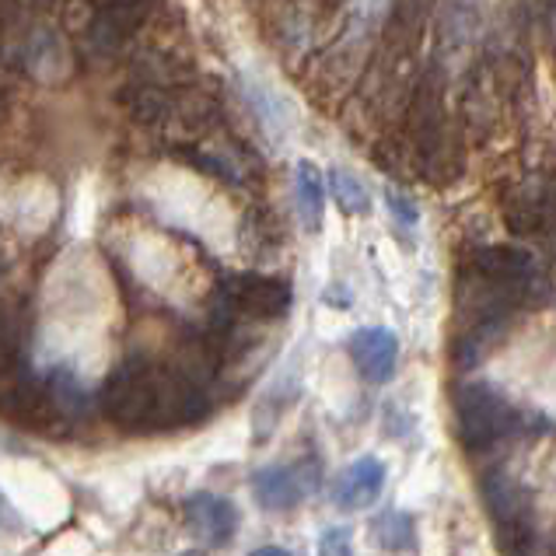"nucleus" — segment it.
<instances>
[{
	"label": "nucleus",
	"instance_id": "obj_1",
	"mask_svg": "<svg viewBox=\"0 0 556 556\" xmlns=\"http://www.w3.org/2000/svg\"><path fill=\"white\" fill-rule=\"evenodd\" d=\"M157 368L144 354H126L102 386V413L119 431H157Z\"/></svg>",
	"mask_w": 556,
	"mask_h": 556
},
{
	"label": "nucleus",
	"instance_id": "obj_2",
	"mask_svg": "<svg viewBox=\"0 0 556 556\" xmlns=\"http://www.w3.org/2000/svg\"><path fill=\"white\" fill-rule=\"evenodd\" d=\"M518 424V409L497 389L472 381V386H463L455 392V431L466 452L494 448Z\"/></svg>",
	"mask_w": 556,
	"mask_h": 556
},
{
	"label": "nucleus",
	"instance_id": "obj_3",
	"mask_svg": "<svg viewBox=\"0 0 556 556\" xmlns=\"http://www.w3.org/2000/svg\"><path fill=\"white\" fill-rule=\"evenodd\" d=\"M0 417H8V420L28 427V431H39V434L67 431V417H63V409L56 406L50 386L25 375V368L0 389Z\"/></svg>",
	"mask_w": 556,
	"mask_h": 556
},
{
	"label": "nucleus",
	"instance_id": "obj_4",
	"mask_svg": "<svg viewBox=\"0 0 556 556\" xmlns=\"http://www.w3.org/2000/svg\"><path fill=\"white\" fill-rule=\"evenodd\" d=\"M151 4L148 0H109L99 8L94 22L88 28V46L99 56H119L126 46L137 39V31L148 25Z\"/></svg>",
	"mask_w": 556,
	"mask_h": 556
},
{
	"label": "nucleus",
	"instance_id": "obj_5",
	"mask_svg": "<svg viewBox=\"0 0 556 556\" xmlns=\"http://www.w3.org/2000/svg\"><path fill=\"white\" fill-rule=\"evenodd\" d=\"M319 490V463H294V466H269L260 469L252 480V494L266 507V511H288L301 501H308Z\"/></svg>",
	"mask_w": 556,
	"mask_h": 556
},
{
	"label": "nucleus",
	"instance_id": "obj_6",
	"mask_svg": "<svg viewBox=\"0 0 556 556\" xmlns=\"http://www.w3.org/2000/svg\"><path fill=\"white\" fill-rule=\"evenodd\" d=\"M220 291L249 319H280V315L291 312V298H294L288 283L263 274H231L220 280Z\"/></svg>",
	"mask_w": 556,
	"mask_h": 556
},
{
	"label": "nucleus",
	"instance_id": "obj_7",
	"mask_svg": "<svg viewBox=\"0 0 556 556\" xmlns=\"http://www.w3.org/2000/svg\"><path fill=\"white\" fill-rule=\"evenodd\" d=\"M182 518L189 532H193L203 546H228L235 539V529H238V511L228 497H217V494H189L182 501Z\"/></svg>",
	"mask_w": 556,
	"mask_h": 556
},
{
	"label": "nucleus",
	"instance_id": "obj_8",
	"mask_svg": "<svg viewBox=\"0 0 556 556\" xmlns=\"http://www.w3.org/2000/svg\"><path fill=\"white\" fill-rule=\"evenodd\" d=\"M346 351H351V361L354 368L361 371L364 381H371V386H381V381H389L395 375V361H400V340L392 337L389 329H357L351 343H346Z\"/></svg>",
	"mask_w": 556,
	"mask_h": 556
},
{
	"label": "nucleus",
	"instance_id": "obj_9",
	"mask_svg": "<svg viewBox=\"0 0 556 556\" xmlns=\"http://www.w3.org/2000/svg\"><path fill=\"white\" fill-rule=\"evenodd\" d=\"M483 501H486L490 518H494L504 532L529 521V494H526V486L518 483V476H511L507 469H490L483 476Z\"/></svg>",
	"mask_w": 556,
	"mask_h": 556
},
{
	"label": "nucleus",
	"instance_id": "obj_10",
	"mask_svg": "<svg viewBox=\"0 0 556 556\" xmlns=\"http://www.w3.org/2000/svg\"><path fill=\"white\" fill-rule=\"evenodd\" d=\"M172 99H176V88L137 81V77H130L116 94V102L123 105V113L130 116V123L144 126V130H165L168 113H172Z\"/></svg>",
	"mask_w": 556,
	"mask_h": 556
},
{
	"label": "nucleus",
	"instance_id": "obj_11",
	"mask_svg": "<svg viewBox=\"0 0 556 556\" xmlns=\"http://www.w3.org/2000/svg\"><path fill=\"white\" fill-rule=\"evenodd\" d=\"M381 490H386V466H381L378 458L364 455L354 466H346L340 472L337 486H332V501H337L343 511H361V507H368L381 497Z\"/></svg>",
	"mask_w": 556,
	"mask_h": 556
},
{
	"label": "nucleus",
	"instance_id": "obj_12",
	"mask_svg": "<svg viewBox=\"0 0 556 556\" xmlns=\"http://www.w3.org/2000/svg\"><path fill=\"white\" fill-rule=\"evenodd\" d=\"M298 211L301 220H305L308 231H319L323 225V211H326V182H323V172L315 168L312 162H301L298 165Z\"/></svg>",
	"mask_w": 556,
	"mask_h": 556
},
{
	"label": "nucleus",
	"instance_id": "obj_13",
	"mask_svg": "<svg viewBox=\"0 0 556 556\" xmlns=\"http://www.w3.org/2000/svg\"><path fill=\"white\" fill-rule=\"evenodd\" d=\"M371 539L389 553L413 549V518L403 511H381L371 521Z\"/></svg>",
	"mask_w": 556,
	"mask_h": 556
},
{
	"label": "nucleus",
	"instance_id": "obj_14",
	"mask_svg": "<svg viewBox=\"0 0 556 556\" xmlns=\"http://www.w3.org/2000/svg\"><path fill=\"white\" fill-rule=\"evenodd\" d=\"M50 392H53V400H56V406L63 409V417H81V413L88 409V389L81 386V378H77L74 371H67V368H60V371H53L50 375Z\"/></svg>",
	"mask_w": 556,
	"mask_h": 556
},
{
	"label": "nucleus",
	"instance_id": "obj_15",
	"mask_svg": "<svg viewBox=\"0 0 556 556\" xmlns=\"http://www.w3.org/2000/svg\"><path fill=\"white\" fill-rule=\"evenodd\" d=\"M329 189H332V197H337V203L343 206L346 214H368V211H371L368 189H364L361 179H354L351 172L332 168V172H329Z\"/></svg>",
	"mask_w": 556,
	"mask_h": 556
},
{
	"label": "nucleus",
	"instance_id": "obj_16",
	"mask_svg": "<svg viewBox=\"0 0 556 556\" xmlns=\"http://www.w3.org/2000/svg\"><path fill=\"white\" fill-rule=\"evenodd\" d=\"M504 539H507V556H553L549 539L539 535L529 521L518 529H507Z\"/></svg>",
	"mask_w": 556,
	"mask_h": 556
},
{
	"label": "nucleus",
	"instance_id": "obj_17",
	"mask_svg": "<svg viewBox=\"0 0 556 556\" xmlns=\"http://www.w3.org/2000/svg\"><path fill=\"white\" fill-rule=\"evenodd\" d=\"M319 556H354V535L351 529L332 526L319 539Z\"/></svg>",
	"mask_w": 556,
	"mask_h": 556
},
{
	"label": "nucleus",
	"instance_id": "obj_18",
	"mask_svg": "<svg viewBox=\"0 0 556 556\" xmlns=\"http://www.w3.org/2000/svg\"><path fill=\"white\" fill-rule=\"evenodd\" d=\"M389 203H392V211H395V217L403 220V225H417V206H413L409 200H400V197H389Z\"/></svg>",
	"mask_w": 556,
	"mask_h": 556
},
{
	"label": "nucleus",
	"instance_id": "obj_19",
	"mask_svg": "<svg viewBox=\"0 0 556 556\" xmlns=\"http://www.w3.org/2000/svg\"><path fill=\"white\" fill-rule=\"evenodd\" d=\"M249 556H294L291 549H280V546H263L256 553H249Z\"/></svg>",
	"mask_w": 556,
	"mask_h": 556
},
{
	"label": "nucleus",
	"instance_id": "obj_20",
	"mask_svg": "<svg viewBox=\"0 0 556 556\" xmlns=\"http://www.w3.org/2000/svg\"><path fill=\"white\" fill-rule=\"evenodd\" d=\"M4 109H8V88L0 85V113H4Z\"/></svg>",
	"mask_w": 556,
	"mask_h": 556
},
{
	"label": "nucleus",
	"instance_id": "obj_21",
	"mask_svg": "<svg viewBox=\"0 0 556 556\" xmlns=\"http://www.w3.org/2000/svg\"><path fill=\"white\" fill-rule=\"evenodd\" d=\"M0 511H4V497H0Z\"/></svg>",
	"mask_w": 556,
	"mask_h": 556
}]
</instances>
